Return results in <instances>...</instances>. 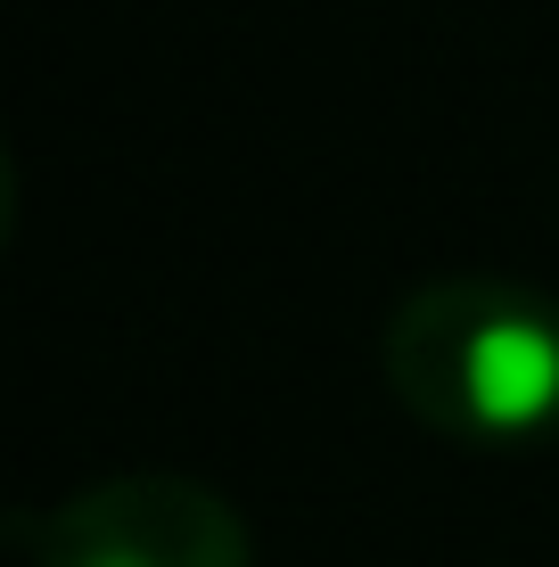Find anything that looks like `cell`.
I'll use <instances>...</instances> for the list:
<instances>
[{"mask_svg":"<svg viewBox=\"0 0 559 567\" xmlns=\"http://www.w3.org/2000/svg\"><path fill=\"white\" fill-rule=\"evenodd\" d=\"M395 403L460 444L559 436V297L518 280H420L379 338Z\"/></svg>","mask_w":559,"mask_h":567,"instance_id":"cell-1","label":"cell"},{"mask_svg":"<svg viewBox=\"0 0 559 567\" xmlns=\"http://www.w3.org/2000/svg\"><path fill=\"white\" fill-rule=\"evenodd\" d=\"M9 535L33 567H256L247 518L198 477H100Z\"/></svg>","mask_w":559,"mask_h":567,"instance_id":"cell-2","label":"cell"}]
</instances>
